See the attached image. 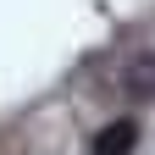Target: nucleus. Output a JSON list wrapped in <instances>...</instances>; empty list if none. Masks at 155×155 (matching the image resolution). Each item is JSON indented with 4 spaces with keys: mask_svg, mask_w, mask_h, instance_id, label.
I'll list each match as a JSON object with an SVG mask.
<instances>
[{
    "mask_svg": "<svg viewBox=\"0 0 155 155\" xmlns=\"http://www.w3.org/2000/svg\"><path fill=\"white\" fill-rule=\"evenodd\" d=\"M133 144H139V122H127V116H116L94 133V155H133Z\"/></svg>",
    "mask_w": 155,
    "mask_h": 155,
    "instance_id": "1",
    "label": "nucleus"
},
{
    "mask_svg": "<svg viewBox=\"0 0 155 155\" xmlns=\"http://www.w3.org/2000/svg\"><path fill=\"white\" fill-rule=\"evenodd\" d=\"M122 89L133 100H155V55H139V61L122 72Z\"/></svg>",
    "mask_w": 155,
    "mask_h": 155,
    "instance_id": "2",
    "label": "nucleus"
}]
</instances>
